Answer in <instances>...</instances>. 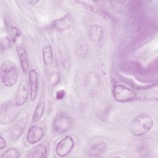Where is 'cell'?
Here are the masks:
<instances>
[{
    "label": "cell",
    "mask_w": 158,
    "mask_h": 158,
    "mask_svg": "<svg viewBox=\"0 0 158 158\" xmlns=\"http://www.w3.org/2000/svg\"><path fill=\"white\" fill-rule=\"evenodd\" d=\"M154 120L147 114H140L136 116L130 125V131L135 136H141L147 133L153 127Z\"/></svg>",
    "instance_id": "obj_1"
},
{
    "label": "cell",
    "mask_w": 158,
    "mask_h": 158,
    "mask_svg": "<svg viewBox=\"0 0 158 158\" xmlns=\"http://www.w3.org/2000/svg\"><path fill=\"white\" fill-rule=\"evenodd\" d=\"M17 78L15 64L9 60L4 61L1 66V78L3 85L6 87H12L16 83Z\"/></svg>",
    "instance_id": "obj_2"
},
{
    "label": "cell",
    "mask_w": 158,
    "mask_h": 158,
    "mask_svg": "<svg viewBox=\"0 0 158 158\" xmlns=\"http://www.w3.org/2000/svg\"><path fill=\"white\" fill-rule=\"evenodd\" d=\"M73 120L71 117L64 113L56 115L52 122V128L57 134L65 133L72 129L73 126Z\"/></svg>",
    "instance_id": "obj_3"
},
{
    "label": "cell",
    "mask_w": 158,
    "mask_h": 158,
    "mask_svg": "<svg viewBox=\"0 0 158 158\" xmlns=\"http://www.w3.org/2000/svg\"><path fill=\"white\" fill-rule=\"evenodd\" d=\"M114 99L118 102H127L135 100L136 94L132 89L122 84H115L112 88Z\"/></svg>",
    "instance_id": "obj_4"
},
{
    "label": "cell",
    "mask_w": 158,
    "mask_h": 158,
    "mask_svg": "<svg viewBox=\"0 0 158 158\" xmlns=\"http://www.w3.org/2000/svg\"><path fill=\"white\" fill-rule=\"evenodd\" d=\"M74 145L73 138L70 135H67L57 143L55 147V152L58 157H65L72 151Z\"/></svg>",
    "instance_id": "obj_5"
},
{
    "label": "cell",
    "mask_w": 158,
    "mask_h": 158,
    "mask_svg": "<svg viewBox=\"0 0 158 158\" xmlns=\"http://www.w3.org/2000/svg\"><path fill=\"white\" fill-rule=\"evenodd\" d=\"M30 96V88L28 82L26 80H22L19 83L15 96V105L17 107H20L24 105L28 101Z\"/></svg>",
    "instance_id": "obj_6"
},
{
    "label": "cell",
    "mask_w": 158,
    "mask_h": 158,
    "mask_svg": "<svg viewBox=\"0 0 158 158\" xmlns=\"http://www.w3.org/2000/svg\"><path fill=\"white\" fill-rule=\"evenodd\" d=\"M74 23L73 18L71 14L67 13L60 19H56L52 23L53 28L58 32H64L71 28Z\"/></svg>",
    "instance_id": "obj_7"
},
{
    "label": "cell",
    "mask_w": 158,
    "mask_h": 158,
    "mask_svg": "<svg viewBox=\"0 0 158 158\" xmlns=\"http://www.w3.org/2000/svg\"><path fill=\"white\" fill-rule=\"evenodd\" d=\"M44 131L43 127L38 125L31 126L27 134L26 139L28 143L34 144L40 142L44 137Z\"/></svg>",
    "instance_id": "obj_8"
},
{
    "label": "cell",
    "mask_w": 158,
    "mask_h": 158,
    "mask_svg": "<svg viewBox=\"0 0 158 158\" xmlns=\"http://www.w3.org/2000/svg\"><path fill=\"white\" fill-rule=\"evenodd\" d=\"M28 85L30 98L33 101L36 99L38 91V75L35 69H31L28 72Z\"/></svg>",
    "instance_id": "obj_9"
},
{
    "label": "cell",
    "mask_w": 158,
    "mask_h": 158,
    "mask_svg": "<svg viewBox=\"0 0 158 158\" xmlns=\"http://www.w3.org/2000/svg\"><path fill=\"white\" fill-rule=\"evenodd\" d=\"M99 78L94 72H89L85 79L86 90L89 94H94L96 93L99 86Z\"/></svg>",
    "instance_id": "obj_10"
},
{
    "label": "cell",
    "mask_w": 158,
    "mask_h": 158,
    "mask_svg": "<svg viewBox=\"0 0 158 158\" xmlns=\"http://www.w3.org/2000/svg\"><path fill=\"white\" fill-rule=\"evenodd\" d=\"M48 156V149L46 145L40 144L31 148L27 152L28 158H45Z\"/></svg>",
    "instance_id": "obj_11"
},
{
    "label": "cell",
    "mask_w": 158,
    "mask_h": 158,
    "mask_svg": "<svg viewBox=\"0 0 158 158\" xmlns=\"http://www.w3.org/2000/svg\"><path fill=\"white\" fill-rule=\"evenodd\" d=\"M15 51L20 60L22 72L26 74L29 70L28 57L26 49L22 46H17L15 48Z\"/></svg>",
    "instance_id": "obj_12"
},
{
    "label": "cell",
    "mask_w": 158,
    "mask_h": 158,
    "mask_svg": "<svg viewBox=\"0 0 158 158\" xmlns=\"http://www.w3.org/2000/svg\"><path fill=\"white\" fill-rule=\"evenodd\" d=\"M107 146L105 143L100 142L92 145L88 151V156L90 157H100L106 151Z\"/></svg>",
    "instance_id": "obj_13"
},
{
    "label": "cell",
    "mask_w": 158,
    "mask_h": 158,
    "mask_svg": "<svg viewBox=\"0 0 158 158\" xmlns=\"http://www.w3.org/2000/svg\"><path fill=\"white\" fill-rule=\"evenodd\" d=\"M88 36L92 41L99 42L104 36V30L101 25H94L89 29Z\"/></svg>",
    "instance_id": "obj_14"
},
{
    "label": "cell",
    "mask_w": 158,
    "mask_h": 158,
    "mask_svg": "<svg viewBox=\"0 0 158 158\" xmlns=\"http://www.w3.org/2000/svg\"><path fill=\"white\" fill-rule=\"evenodd\" d=\"M53 51L51 45H46L42 49V59L44 65L51 66L53 62Z\"/></svg>",
    "instance_id": "obj_15"
},
{
    "label": "cell",
    "mask_w": 158,
    "mask_h": 158,
    "mask_svg": "<svg viewBox=\"0 0 158 158\" xmlns=\"http://www.w3.org/2000/svg\"><path fill=\"white\" fill-rule=\"evenodd\" d=\"M44 109H45L44 102L42 101H39L37 105L36 106V107L33 112V114L31 118L32 122H36L41 119V118L43 117V114L44 112Z\"/></svg>",
    "instance_id": "obj_16"
},
{
    "label": "cell",
    "mask_w": 158,
    "mask_h": 158,
    "mask_svg": "<svg viewBox=\"0 0 158 158\" xmlns=\"http://www.w3.org/2000/svg\"><path fill=\"white\" fill-rule=\"evenodd\" d=\"M60 75L59 69L56 67H53L49 75V82L50 85L52 86H56L60 81Z\"/></svg>",
    "instance_id": "obj_17"
},
{
    "label": "cell",
    "mask_w": 158,
    "mask_h": 158,
    "mask_svg": "<svg viewBox=\"0 0 158 158\" xmlns=\"http://www.w3.org/2000/svg\"><path fill=\"white\" fill-rule=\"evenodd\" d=\"M23 130L24 128L22 126L19 125H15L9 129V137L13 140L17 139L22 135Z\"/></svg>",
    "instance_id": "obj_18"
},
{
    "label": "cell",
    "mask_w": 158,
    "mask_h": 158,
    "mask_svg": "<svg viewBox=\"0 0 158 158\" xmlns=\"http://www.w3.org/2000/svg\"><path fill=\"white\" fill-rule=\"evenodd\" d=\"M20 156L19 151L15 148H10L0 156L1 158H18Z\"/></svg>",
    "instance_id": "obj_19"
},
{
    "label": "cell",
    "mask_w": 158,
    "mask_h": 158,
    "mask_svg": "<svg viewBox=\"0 0 158 158\" xmlns=\"http://www.w3.org/2000/svg\"><path fill=\"white\" fill-rule=\"evenodd\" d=\"M78 4H80L88 10L93 12H99V9L98 7L91 1H77Z\"/></svg>",
    "instance_id": "obj_20"
},
{
    "label": "cell",
    "mask_w": 158,
    "mask_h": 158,
    "mask_svg": "<svg viewBox=\"0 0 158 158\" xmlns=\"http://www.w3.org/2000/svg\"><path fill=\"white\" fill-rule=\"evenodd\" d=\"M12 40L9 36H3L1 38L0 40V46L2 51H5L8 49L12 44Z\"/></svg>",
    "instance_id": "obj_21"
},
{
    "label": "cell",
    "mask_w": 158,
    "mask_h": 158,
    "mask_svg": "<svg viewBox=\"0 0 158 158\" xmlns=\"http://www.w3.org/2000/svg\"><path fill=\"white\" fill-rule=\"evenodd\" d=\"M9 37L10 38L12 41L14 42H15L16 40L21 35V33L19 30V29L14 26L10 27L9 29Z\"/></svg>",
    "instance_id": "obj_22"
},
{
    "label": "cell",
    "mask_w": 158,
    "mask_h": 158,
    "mask_svg": "<svg viewBox=\"0 0 158 158\" xmlns=\"http://www.w3.org/2000/svg\"><path fill=\"white\" fill-rule=\"evenodd\" d=\"M65 95V91L64 89H59L56 93V99L57 100H62Z\"/></svg>",
    "instance_id": "obj_23"
},
{
    "label": "cell",
    "mask_w": 158,
    "mask_h": 158,
    "mask_svg": "<svg viewBox=\"0 0 158 158\" xmlns=\"http://www.w3.org/2000/svg\"><path fill=\"white\" fill-rule=\"evenodd\" d=\"M6 146V141L4 138L1 136H0V150L3 149Z\"/></svg>",
    "instance_id": "obj_24"
}]
</instances>
